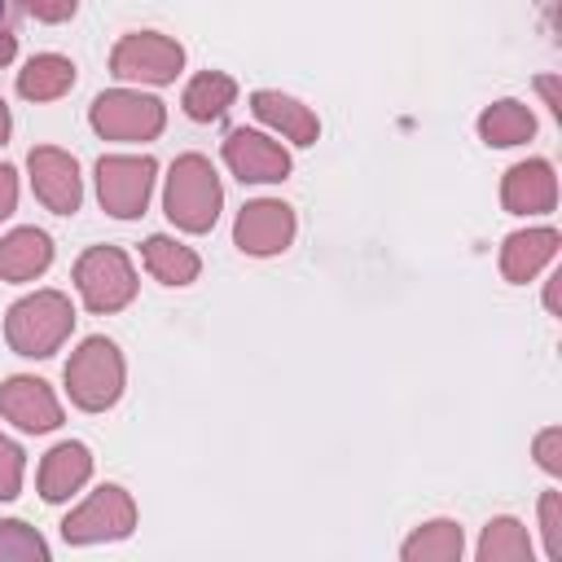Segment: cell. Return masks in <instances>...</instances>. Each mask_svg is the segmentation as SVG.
<instances>
[{
  "label": "cell",
  "mask_w": 562,
  "mask_h": 562,
  "mask_svg": "<svg viewBox=\"0 0 562 562\" xmlns=\"http://www.w3.org/2000/svg\"><path fill=\"white\" fill-rule=\"evenodd\" d=\"M18 206V171L9 162H0V220H9Z\"/></svg>",
  "instance_id": "f546056e"
},
{
  "label": "cell",
  "mask_w": 562,
  "mask_h": 562,
  "mask_svg": "<svg viewBox=\"0 0 562 562\" xmlns=\"http://www.w3.org/2000/svg\"><path fill=\"white\" fill-rule=\"evenodd\" d=\"M540 531H544V553L562 562V492H540Z\"/></svg>",
  "instance_id": "484cf974"
},
{
  "label": "cell",
  "mask_w": 562,
  "mask_h": 562,
  "mask_svg": "<svg viewBox=\"0 0 562 562\" xmlns=\"http://www.w3.org/2000/svg\"><path fill=\"white\" fill-rule=\"evenodd\" d=\"M531 452H536L540 470H549V474H562V430H558V426L540 430V435H536V443H531Z\"/></svg>",
  "instance_id": "83f0119b"
},
{
  "label": "cell",
  "mask_w": 562,
  "mask_h": 562,
  "mask_svg": "<svg viewBox=\"0 0 562 562\" xmlns=\"http://www.w3.org/2000/svg\"><path fill=\"white\" fill-rule=\"evenodd\" d=\"M461 549H465L461 522H452V518H430V522H422V527L400 544V558H404V562H457Z\"/></svg>",
  "instance_id": "44dd1931"
},
{
  "label": "cell",
  "mask_w": 562,
  "mask_h": 562,
  "mask_svg": "<svg viewBox=\"0 0 562 562\" xmlns=\"http://www.w3.org/2000/svg\"><path fill=\"white\" fill-rule=\"evenodd\" d=\"M26 171H31V189L35 198L53 211V215H75L83 202V180H79V162L75 154L57 149V145H35L26 154Z\"/></svg>",
  "instance_id": "30bf717a"
},
{
  "label": "cell",
  "mask_w": 562,
  "mask_h": 562,
  "mask_svg": "<svg viewBox=\"0 0 562 562\" xmlns=\"http://www.w3.org/2000/svg\"><path fill=\"white\" fill-rule=\"evenodd\" d=\"M224 162L241 184H277V180L290 176L285 145L255 132V127H233L224 136Z\"/></svg>",
  "instance_id": "8fae6325"
},
{
  "label": "cell",
  "mask_w": 562,
  "mask_h": 562,
  "mask_svg": "<svg viewBox=\"0 0 562 562\" xmlns=\"http://www.w3.org/2000/svg\"><path fill=\"white\" fill-rule=\"evenodd\" d=\"M558 228H518L501 241V277L509 285H527L553 255H558Z\"/></svg>",
  "instance_id": "2e32d148"
},
{
  "label": "cell",
  "mask_w": 562,
  "mask_h": 562,
  "mask_svg": "<svg viewBox=\"0 0 562 562\" xmlns=\"http://www.w3.org/2000/svg\"><path fill=\"white\" fill-rule=\"evenodd\" d=\"M123 382H127L123 351H119L110 338H101V334L83 338V342L70 351V360H66V395H70V404L83 408V413H105V408H114L119 395H123Z\"/></svg>",
  "instance_id": "3957f363"
},
{
  "label": "cell",
  "mask_w": 562,
  "mask_h": 562,
  "mask_svg": "<svg viewBox=\"0 0 562 562\" xmlns=\"http://www.w3.org/2000/svg\"><path fill=\"white\" fill-rule=\"evenodd\" d=\"M180 70H184V48L162 31H132L110 53V75L127 83L162 88V83H176Z\"/></svg>",
  "instance_id": "52a82bcc"
},
{
  "label": "cell",
  "mask_w": 562,
  "mask_h": 562,
  "mask_svg": "<svg viewBox=\"0 0 562 562\" xmlns=\"http://www.w3.org/2000/svg\"><path fill=\"white\" fill-rule=\"evenodd\" d=\"M558 281H562V272H553L549 285H544V307H549V312H558Z\"/></svg>",
  "instance_id": "1f68e13d"
},
{
  "label": "cell",
  "mask_w": 562,
  "mask_h": 562,
  "mask_svg": "<svg viewBox=\"0 0 562 562\" xmlns=\"http://www.w3.org/2000/svg\"><path fill=\"white\" fill-rule=\"evenodd\" d=\"M75 290L88 312L110 316L136 299V268L119 246H88L75 259Z\"/></svg>",
  "instance_id": "277c9868"
},
{
  "label": "cell",
  "mask_w": 562,
  "mask_h": 562,
  "mask_svg": "<svg viewBox=\"0 0 562 562\" xmlns=\"http://www.w3.org/2000/svg\"><path fill=\"white\" fill-rule=\"evenodd\" d=\"M224 206V184L202 154H180L162 184V211L184 233H211Z\"/></svg>",
  "instance_id": "6da1fadb"
},
{
  "label": "cell",
  "mask_w": 562,
  "mask_h": 562,
  "mask_svg": "<svg viewBox=\"0 0 562 562\" xmlns=\"http://www.w3.org/2000/svg\"><path fill=\"white\" fill-rule=\"evenodd\" d=\"M540 92H544L549 110H553V114H562V101H558V79H549V75H544V79H540Z\"/></svg>",
  "instance_id": "4dcf8cb0"
},
{
  "label": "cell",
  "mask_w": 562,
  "mask_h": 562,
  "mask_svg": "<svg viewBox=\"0 0 562 562\" xmlns=\"http://www.w3.org/2000/svg\"><path fill=\"white\" fill-rule=\"evenodd\" d=\"M474 553L479 562H531V536L518 518L501 514V518H487Z\"/></svg>",
  "instance_id": "603a6c76"
},
{
  "label": "cell",
  "mask_w": 562,
  "mask_h": 562,
  "mask_svg": "<svg viewBox=\"0 0 562 562\" xmlns=\"http://www.w3.org/2000/svg\"><path fill=\"white\" fill-rule=\"evenodd\" d=\"M22 474H26V452L0 435V501H13L22 492Z\"/></svg>",
  "instance_id": "d4e9b609"
},
{
  "label": "cell",
  "mask_w": 562,
  "mask_h": 562,
  "mask_svg": "<svg viewBox=\"0 0 562 562\" xmlns=\"http://www.w3.org/2000/svg\"><path fill=\"white\" fill-rule=\"evenodd\" d=\"M132 531H136V501L119 483H101L61 522L66 544H105V540H127Z\"/></svg>",
  "instance_id": "8992f818"
},
{
  "label": "cell",
  "mask_w": 562,
  "mask_h": 562,
  "mask_svg": "<svg viewBox=\"0 0 562 562\" xmlns=\"http://www.w3.org/2000/svg\"><path fill=\"white\" fill-rule=\"evenodd\" d=\"M75 88V61L61 53H35L18 70V97L26 101H57Z\"/></svg>",
  "instance_id": "d6986e66"
},
{
  "label": "cell",
  "mask_w": 562,
  "mask_h": 562,
  "mask_svg": "<svg viewBox=\"0 0 562 562\" xmlns=\"http://www.w3.org/2000/svg\"><path fill=\"white\" fill-rule=\"evenodd\" d=\"M0 417L26 435H48L61 426V400L53 395V386L44 378L13 373L0 382Z\"/></svg>",
  "instance_id": "7c38bea8"
},
{
  "label": "cell",
  "mask_w": 562,
  "mask_h": 562,
  "mask_svg": "<svg viewBox=\"0 0 562 562\" xmlns=\"http://www.w3.org/2000/svg\"><path fill=\"white\" fill-rule=\"evenodd\" d=\"M53 263V237L44 228H13L0 237V281H35Z\"/></svg>",
  "instance_id": "e0dca14e"
},
{
  "label": "cell",
  "mask_w": 562,
  "mask_h": 562,
  "mask_svg": "<svg viewBox=\"0 0 562 562\" xmlns=\"http://www.w3.org/2000/svg\"><path fill=\"white\" fill-rule=\"evenodd\" d=\"M88 479H92V452H88V443H79V439L53 443V448L44 452V461H40V496H44L48 505L70 501Z\"/></svg>",
  "instance_id": "9a60e30c"
},
{
  "label": "cell",
  "mask_w": 562,
  "mask_h": 562,
  "mask_svg": "<svg viewBox=\"0 0 562 562\" xmlns=\"http://www.w3.org/2000/svg\"><path fill=\"white\" fill-rule=\"evenodd\" d=\"M70 329H75V307L61 290H35L4 312V342L26 360L53 356L70 338Z\"/></svg>",
  "instance_id": "7a4b0ae2"
},
{
  "label": "cell",
  "mask_w": 562,
  "mask_h": 562,
  "mask_svg": "<svg viewBox=\"0 0 562 562\" xmlns=\"http://www.w3.org/2000/svg\"><path fill=\"white\" fill-rule=\"evenodd\" d=\"M233 97H237L233 75H224V70H202V75H193V79L184 83L180 105H184V114H189L193 123H211V119H220V114L233 105Z\"/></svg>",
  "instance_id": "7402d4cb"
},
{
  "label": "cell",
  "mask_w": 562,
  "mask_h": 562,
  "mask_svg": "<svg viewBox=\"0 0 562 562\" xmlns=\"http://www.w3.org/2000/svg\"><path fill=\"white\" fill-rule=\"evenodd\" d=\"M501 202L509 215H544L558 206V176H553V162L544 158H527V162H514L501 180Z\"/></svg>",
  "instance_id": "4fadbf2b"
},
{
  "label": "cell",
  "mask_w": 562,
  "mask_h": 562,
  "mask_svg": "<svg viewBox=\"0 0 562 562\" xmlns=\"http://www.w3.org/2000/svg\"><path fill=\"white\" fill-rule=\"evenodd\" d=\"M26 13V0H0V66L18 53V22Z\"/></svg>",
  "instance_id": "4316f807"
},
{
  "label": "cell",
  "mask_w": 562,
  "mask_h": 562,
  "mask_svg": "<svg viewBox=\"0 0 562 562\" xmlns=\"http://www.w3.org/2000/svg\"><path fill=\"white\" fill-rule=\"evenodd\" d=\"M479 136H483V145H496V149L522 145V140L536 136V114H531L522 101H514V97L492 101V105L479 114Z\"/></svg>",
  "instance_id": "ffe728a7"
},
{
  "label": "cell",
  "mask_w": 562,
  "mask_h": 562,
  "mask_svg": "<svg viewBox=\"0 0 562 562\" xmlns=\"http://www.w3.org/2000/svg\"><path fill=\"white\" fill-rule=\"evenodd\" d=\"M299 233V220L294 211L281 202V198H255L237 211V224H233V246L241 255H255V259H268V255H281L290 250Z\"/></svg>",
  "instance_id": "9c48e42d"
},
{
  "label": "cell",
  "mask_w": 562,
  "mask_h": 562,
  "mask_svg": "<svg viewBox=\"0 0 562 562\" xmlns=\"http://www.w3.org/2000/svg\"><path fill=\"white\" fill-rule=\"evenodd\" d=\"M250 114H255L263 127L281 132L290 145H316V136H321V119L312 114V105H303L299 97H285V92H277V88L250 92Z\"/></svg>",
  "instance_id": "5bb4252c"
},
{
  "label": "cell",
  "mask_w": 562,
  "mask_h": 562,
  "mask_svg": "<svg viewBox=\"0 0 562 562\" xmlns=\"http://www.w3.org/2000/svg\"><path fill=\"white\" fill-rule=\"evenodd\" d=\"M79 9V0H26V13H35L40 22H70Z\"/></svg>",
  "instance_id": "f1b7e54d"
},
{
  "label": "cell",
  "mask_w": 562,
  "mask_h": 562,
  "mask_svg": "<svg viewBox=\"0 0 562 562\" xmlns=\"http://www.w3.org/2000/svg\"><path fill=\"white\" fill-rule=\"evenodd\" d=\"M140 259H145V268H149L154 281L176 285V290H180V285H193L198 272H202L198 250L184 246V241H176V237H167V233L145 237V241H140Z\"/></svg>",
  "instance_id": "ac0fdd59"
},
{
  "label": "cell",
  "mask_w": 562,
  "mask_h": 562,
  "mask_svg": "<svg viewBox=\"0 0 562 562\" xmlns=\"http://www.w3.org/2000/svg\"><path fill=\"white\" fill-rule=\"evenodd\" d=\"M0 562H48V540L22 518H0Z\"/></svg>",
  "instance_id": "cb8c5ba5"
},
{
  "label": "cell",
  "mask_w": 562,
  "mask_h": 562,
  "mask_svg": "<svg viewBox=\"0 0 562 562\" xmlns=\"http://www.w3.org/2000/svg\"><path fill=\"white\" fill-rule=\"evenodd\" d=\"M9 127H13V119H9V105L0 101V145L9 140Z\"/></svg>",
  "instance_id": "d6a6232c"
},
{
  "label": "cell",
  "mask_w": 562,
  "mask_h": 562,
  "mask_svg": "<svg viewBox=\"0 0 562 562\" xmlns=\"http://www.w3.org/2000/svg\"><path fill=\"white\" fill-rule=\"evenodd\" d=\"M158 162L149 154H105L97 162V198L114 220H136L149 206Z\"/></svg>",
  "instance_id": "ba28073f"
},
{
  "label": "cell",
  "mask_w": 562,
  "mask_h": 562,
  "mask_svg": "<svg viewBox=\"0 0 562 562\" xmlns=\"http://www.w3.org/2000/svg\"><path fill=\"white\" fill-rule=\"evenodd\" d=\"M88 123L105 140H154L167 127V105L158 97H149V92L110 88V92L92 97Z\"/></svg>",
  "instance_id": "5b68a950"
}]
</instances>
